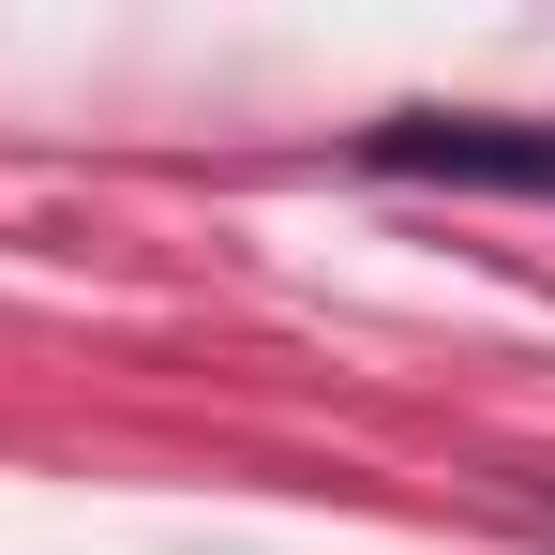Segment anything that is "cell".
I'll return each instance as SVG.
<instances>
[{
	"instance_id": "1",
	"label": "cell",
	"mask_w": 555,
	"mask_h": 555,
	"mask_svg": "<svg viewBox=\"0 0 555 555\" xmlns=\"http://www.w3.org/2000/svg\"><path fill=\"white\" fill-rule=\"evenodd\" d=\"M375 166H405V181H526V195H555V135H495V120H390Z\"/></svg>"
}]
</instances>
